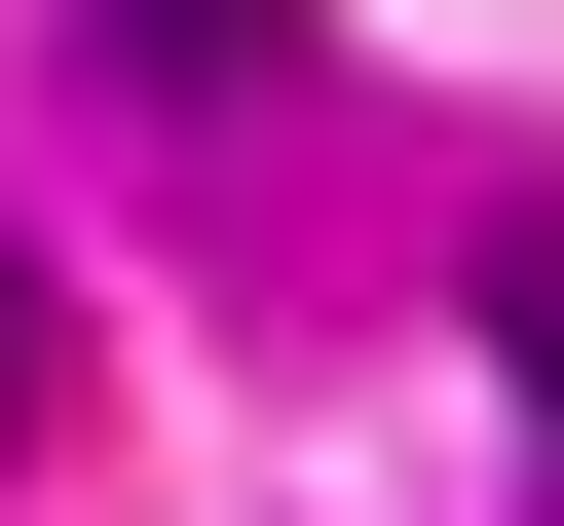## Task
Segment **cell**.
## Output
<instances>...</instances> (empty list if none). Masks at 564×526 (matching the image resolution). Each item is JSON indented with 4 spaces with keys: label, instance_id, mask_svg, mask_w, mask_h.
Wrapping results in <instances>:
<instances>
[{
    "label": "cell",
    "instance_id": "obj_2",
    "mask_svg": "<svg viewBox=\"0 0 564 526\" xmlns=\"http://www.w3.org/2000/svg\"><path fill=\"white\" fill-rule=\"evenodd\" d=\"M489 414H527V489H564V226H489Z\"/></svg>",
    "mask_w": 564,
    "mask_h": 526
},
{
    "label": "cell",
    "instance_id": "obj_1",
    "mask_svg": "<svg viewBox=\"0 0 564 526\" xmlns=\"http://www.w3.org/2000/svg\"><path fill=\"white\" fill-rule=\"evenodd\" d=\"M76 76H113V113H263V76H302V0H76Z\"/></svg>",
    "mask_w": 564,
    "mask_h": 526
},
{
    "label": "cell",
    "instance_id": "obj_3",
    "mask_svg": "<svg viewBox=\"0 0 564 526\" xmlns=\"http://www.w3.org/2000/svg\"><path fill=\"white\" fill-rule=\"evenodd\" d=\"M0 451H76V263H0Z\"/></svg>",
    "mask_w": 564,
    "mask_h": 526
}]
</instances>
